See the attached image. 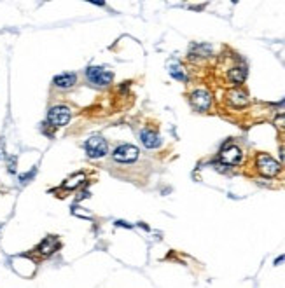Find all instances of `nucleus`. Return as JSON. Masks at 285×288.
Returning a JSON list of instances; mask_svg holds the SVG:
<instances>
[{
	"instance_id": "nucleus-1",
	"label": "nucleus",
	"mask_w": 285,
	"mask_h": 288,
	"mask_svg": "<svg viewBox=\"0 0 285 288\" xmlns=\"http://www.w3.org/2000/svg\"><path fill=\"white\" fill-rule=\"evenodd\" d=\"M72 110L67 105H55L47 112V124L53 127H63L70 122Z\"/></svg>"
},
{
	"instance_id": "nucleus-2",
	"label": "nucleus",
	"mask_w": 285,
	"mask_h": 288,
	"mask_svg": "<svg viewBox=\"0 0 285 288\" xmlns=\"http://www.w3.org/2000/svg\"><path fill=\"white\" fill-rule=\"evenodd\" d=\"M86 79L91 82V84L98 86V88H105V86H109L112 82L114 73L105 67H88Z\"/></svg>"
},
{
	"instance_id": "nucleus-3",
	"label": "nucleus",
	"mask_w": 285,
	"mask_h": 288,
	"mask_svg": "<svg viewBox=\"0 0 285 288\" xmlns=\"http://www.w3.org/2000/svg\"><path fill=\"white\" fill-rule=\"evenodd\" d=\"M60 248H62L60 238L55 236V234H49V236H46L37 246H35V253L42 258H47V257H51V255H55Z\"/></svg>"
},
{
	"instance_id": "nucleus-4",
	"label": "nucleus",
	"mask_w": 285,
	"mask_h": 288,
	"mask_svg": "<svg viewBox=\"0 0 285 288\" xmlns=\"http://www.w3.org/2000/svg\"><path fill=\"white\" fill-rule=\"evenodd\" d=\"M255 166H257L259 173L263 176H276L280 171V163L276 159H273L271 155L268 154H259L257 159H255Z\"/></svg>"
},
{
	"instance_id": "nucleus-5",
	"label": "nucleus",
	"mask_w": 285,
	"mask_h": 288,
	"mask_svg": "<svg viewBox=\"0 0 285 288\" xmlns=\"http://www.w3.org/2000/svg\"><path fill=\"white\" fill-rule=\"evenodd\" d=\"M84 147H86L88 155H89V158H93V159L103 158V155L109 152V143H107V140L101 138L100 135H95V137L88 138V142H86V145H84Z\"/></svg>"
},
{
	"instance_id": "nucleus-6",
	"label": "nucleus",
	"mask_w": 285,
	"mask_h": 288,
	"mask_svg": "<svg viewBox=\"0 0 285 288\" xmlns=\"http://www.w3.org/2000/svg\"><path fill=\"white\" fill-rule=\"evenodd\" d=\"M138 154H140V150H138L135 145L124 143V145H119L112 152V158L114 161L117 163H135L138 159Z\"/></svg>"
},
{
	"instance_id": "nucleus-7",
	"label": "nucleus",
	"mask_w": 285,
	"mask_h": 288,
	"mask_svg": "<svg viewBox=\"0 0 285 288\" xmlns=\"http://www.w3.org/2000/svg\"><path fill=\"white\" fill-rule=\"evenodd\" d=\"M242 150L238 149L236 145H233V143H227V145L222 147L221 150V161L224 164H227V166H236V164L242 163Z\"/></svg>"
},
{
	"instance_id": "nucleus-8",
	"label": "nucleus",
	"mask_w": 285,
	"mask_h": 288,
	"mask_svg": "<svg viewBox=\"0 0 285 288\" xmlns=\"http://www.w3.org/2000/svg\"><path fill=\"white\" fill-rule=\"evenodd\" d=\"M191 103L199 112H206L212 105V94L206 89H196L191 94Z\"/></svg>"
},
{
	"instance_id": "nucleus-9",
	"label": "nucleus",
	"mask_w": 285,
	"mask_h": 288,
	"mask_svg": "<svg viewBox=\"0 0 285 288\" xmlns=\"http://www.w3.org/2000/svg\"><path fill=\"white\" fill-rule=\"evenodd\" d=\"M140 140H142V143H144L145 149H158V147H161V143H163L160 135H158L154 129H149V127H145V129L140 131Z\"/></svg>"
},
{
	"instance_id": "nucleus-10",
	"label": "nucleus",
	"mask_w": 285,
	"mask_h": 288,
	"mask_svg": "<svg viewBox=\"0 0 285 288\" xmlns=\"http://www.w3.org/2000/svg\"><path fill=\"white\" fill-rule=\"evenodd\" d=\"M77 82V75L72 72H65V73H60V75H56L55 79H53V84L56 86V88L60 89H70L74 88Z\"/></svg>"
},
{
	"instance_id": "nucleus-11",
	"label": "nucleus",
	"mask_w": 285,
	"mask_h": 288,
	"mask_svg": "<svg viewBox=\"0 0 285 288\" xmlns=\"http://www.w3.org/2000/svg\"><path fill=\"white\" fill-rule=\"evenodd\" d=\"M227 101H229V105L236 107V109H242V107L248 103V94L242 91V89H233V91L227 93Z\"/></svg>"
},
{
	"instance_id": "nucleus-12",
	"label": "nucleus",
	"mask_w": 285,
	"mask_h": 288,
	"mask_svg": "<svg viewBox=\"0 0 285 288\" xmlns=\"http://www.w3.org/2000/svg\"><path fill=\"white\" fill-rule=\"evenodd\" d=\"M245 79H247V68L245 67H235L227 72V81H229L231 84L240 86V84L245 82Z\"/></svg>"
},
{
	"instance_id": "nucleus-13",
	"label": "nucleus",
	"mask_w": 285,
	"mask_h": 288,
	"mask_svg": "<svg viewBox=\"0 0 285 288\" xmlns=\"http://www.w3.org/2000/svg\"><path fill=\"white\" fill-rule=\"evenodd\" d=\"M84 182H86V175H84V173H75V175L68 176V178L65 180L62 184V187L65 191H74V189H77L79 185H83Z\"/></svg>"
},
{
	"instance_id": "nucleus-14",
	"label": "nucleus",
	"mask_w": 285,
	"mask_h": 288,
	"mask_svg": "<svg viewBox=\"0 0 285 288\" xmlns=\"http://www.w3.org/2000/svg\"><path fill=\"white\" fill-rule=\"evenodd\" d=\"M210 53H212L210 44H193L191 49H189V56L191 58H194V56L205 58V56H210Z\"/></svg>"
},
{
	"instance_id": "nucleus-15",
	"label": "nucleus",
	"mask_w": 285,
	"mask_h": 288,
	"mask_svg": "<svg viewBox=\"0 0 285 288\" xmlns=\"http://www.w3.org/2000/svg\"><path fill=\"white\" fill-rule=\"evenodd\" d=\"M168 70H170V75H172L173 79H177V81H180V82H186L187 81V75H186V72H184V68H182L180 63H172Z\"/></svg>"
},
{
	"instance_id": "nucleus-16",
	"label": "nucleus",
	"mask_w": 285,
	"mask_h": 288,
	"mask_svg": "<svg viewBox=\"0 0 285 288\" xmlns=\"http://www.w3.org/2000/svg\"><path fill=\"white\" fill-rule=\"evenodd\" d=\"M35 171H37V170H35V168H34V170H32V171H28L27 175H21V176H19V180H21V184H27V182H30V178H34Z\"/></svg>"
},
{
	"instance_id": "nucleus-17",
	"label": "nucleus",
	"mask_w": 285,
	"mask_h": 288,
	"mask_svg": "<svg viewBox=\"0 0 285 288\" xmlns=\"http://www.w3.org/2000/svg\"><path fill=\"white\" fill-rule=\"evenodd\" d=\"M275 124L276 127H280V129H285V114L278 115V117L275 119Z\"/></svg>"
},
{
	"instance_id": "nucleus-18",
	"label": "nucleus",
	"mask_w": 285,
	"mask_h": 288,
	"mask_svg": "<svg viewBox=\"0 0 285 288\" xmlns=\"http://www.w3.org/2000/svg\"><path fill=\"white\" fill-rule=\"evenodd\" d=\"M283 260H285V255H282V257L276 258V260H275V266H280V262H283Z\"/></svg>"
}]
</instances>
